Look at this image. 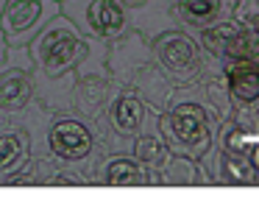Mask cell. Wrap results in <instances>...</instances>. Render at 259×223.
<instances>
[{"mask_svg":"<svg viewBox=\"0 0 259 223\" xmlns=\"http://www.w3.org/2000/svg\"><path fill=\"white\" fill-rule=\"evenodd\" d=\"M98 184H109V187H159L162 173L140 165L131 154H112L98 165Z\"/></svg>","mask_w":259,"mask_h":223,"instance_id":"cell-13","label":"cell"},{"mask_svg":"<svg viewBox=\"0 0 259 223\" xmlns=\"http://www.w3.org/2000/svg\"><path fill=\"white\" fill-rule=\"evenodd\" d=\"M59 9L87 39L98 42H112L131 28L123 0H59Z\"/></svg>","mask_w":259,"mask_h":223,"instance_id":"cell-6","label":"cell"},{"mask_svg":"<svg viewBox=\"0 0 259 223\" xmlns=\"http://www.w3.org/2000/svg\"><path fill=\"white\" fill-rule=\"evenodd\" d=\"M201 162L212 176V184H223V187H253V184H259V170L251 162V156L229 154L218 142H212V148L201 156Z\"/></svg>","mask_w":259,"mask_h":223,"instance_id":"cell-10","label":"cell"},{"mask_svg":"<svg viewBox=\"0 0 259 223\" xmlns=\"http://www.w3.org/2000/svg\"><path fill=\"white\" fill-rule=\"evenodd\" d=\"M34 100V59L28 45L6 48L0 67V112H23Z\"/></svg>","mask_w":259,"mask_h":223,"instance_id":"cell-9","label":"cell"},{"mask_svg":"<svg viewBox=\"0 0 259 223\" xmlns=\"http://www.w3.org/2000/svg\"><path fill=\"white\" fill-rule=\"evenodd\" d=\"M170 11L179 28L195 36L198 31L234 14V0H170Z\"/></svg>","mask_w":259,"mask_h":223,"instance_id":"cell-15","label":"cell"},{"mask_svg":"<svg viewBox=\"0 0 259 223\" xmlns=\"http://www.w3.org/2000/svg\"><path fill=\"white\" fill-rule=\"evenodd\" d=\"M162 184H170V187H206L212 184V176L203 167L201 159H192V156L184 154H170V159L162 165Z\"/></svg>","mask_w":259,"mask_h":223,"instance_id":"cell-18","label":"cell"},{"mask_svg":"<svg viewBox=\"0 0 259 223\" xmlns=\"http://www.w3.org/2000/svg\"><path fill=\"white\" fill-rule=\"evenodd\" d=\"M218 126V117L195 100H170L167 109L159 112V131L170 154H184L192 159H201L212 148Z\"/></svg>","mask_w":259,"mask_h":223,"instance_id":"cell-3","label":"cell"},{"mask_svg":"<svg viewBox=\"0 0 259 223\" xmlns=\"http://www.w3.org/2000/svg\"><path fill=\"white\" fill-rule=\"evenodd\" d=\"M6 36H3V33H0V67H3V61H6Z\"/></svg>","mask_w":259,"mask_h":223,"instance_id":"cell-21","label":"cell"},{"mask_svg":"<svg viewBox=\"0 0 259 223\" xmlns=\"http://www.w3.org/2000/svg\"><path fill=\"white\" fill-rule=\"evenodd\" d=\"M251 162L256 165V170H259V134L253 137V145H251Z\"/></svg>","mask_w":259,"mask_h":223,"instance_id":"cell-20","label":"cell"},{"mask_svg":"<svg viewBox=\"0 0 259 223\" xmlns=\"http://www.w3.org/2000/svg\"><path fill=\"white\" fill-rule=\"evenodd\" d=\"M234 6H237V0H234Z\"/></svg>","mask_w":259,"mask_h":223,"instance_id":"cell-23","label":"cell"},{"mask_svg":"<svg viewBox=\"0 0 259 223\" xmlns=\"http://www.w3.org/2000/svg\"><path fill=\"white\" fill-rule=\"evenodd\" d=\"M253 137L256 134H248L242 126H237L234 120H223L214 131V142L220 145L223 151L229 154H240V156H251V145H253Z\"/></svg>","mask_w":259,"mask_h":223,"instance_id":"cell-19","label":"cell"},{"mask_svg":"<svg viewBox=\"0 0 259 223\" xmlns=\"http://www.w3.org/2000/svg\"><path fill=\"white\" fill-rule=\"evenodd\" d=\"M173 100H195L203 109H209L220 123L231 117V95L226 87L223 72H212V76H201L198 81L176 87Z\"/></svg>","mask_w":259,"mask_h":223,"instance_id":"cell-14","label":"cell"},{"mask_svg":"<svg viewBox=\"0 0 259 223\" xmlns=\"http://www.w3.org/2000/svg\"><path fill=\"white\" fill-rule=\"evenodd\" d=\"M92 39H87L67 17L59 11L39 33L28 42L31 59H34V67L45 76L56 78L64 76V72L75 70L81 64V59L87 56Z\"/></svg>","mask_w":259,"mask_h":223,"instance_id":"cell-5","label":"cell"},{"mask_svg":"<svg viewBox=\"0 0 259 223\" xmlns=\"http://www.w3.org/2000/svg\"><path fill=\"white\" fill-rule=\"evenodd\" d=\"M223 78L231 95V106L259 103V59H226Z\"/></svg>","mask_w":259,"mask_h":223,"instance_id":"cell-16","label":"cell"},{"mask_svg":"<svg viewBox=\"0 0 259 223\" xmlns=\"http://www.w3.org/2000/svg\"><path fill=\"white\" fill-rule=\"evenodd\" d=\"M31 159V137L20 112H0V184Z\"/></svg>","mask_w":259,"mask_h":223,"instance_id":"cell-11","label":"cell"},{"mask_svg":"<svg viewBox=\"0 0 259 223\" xmlns=\"http://www.w3.org/2000/svg\"><path fill=\"white\" fill-rule=\"evenodd\" d=\"M125 6H137V3H142V0H123Z\"/></svg>","mask_w":259,"mask_h":223,"instance_id":"cell-22","label":"cell"},{"mask_svg":"<svg viewBox=\"0 0 259 223\" xmlns=\"http://www.w3.org/2000/svg\"><path fill=\"white\" fill-rule=\"evenodd\" d=\"M48 156L59 165L78 167L90 184H98V165L101 156L95 154V128L78 112H62L53 115L51 126H48Z\"/></svg>","mask_w":259,"mask_h":223,"instance_id":"cell-4","label":"cell"},{"mask_svg":"<svg viewBox=\"0 0 259 223\" xmlns=\"http://www.w3.org/2000/svg\"><path fill=\"white\" fill-rule=\"evenodd\" d=\"M151 48H153V56H156L162 72L176 84V87L192 84L201 76L223 72V61L209 53L190 31H184V28H170V31L156 33V36L151 39Z\"/></svg>","mask_w":259,"mask_h":223,"instance_id":"cell-2","label":"cell"},{"mask_svg":"<svg viewBox=\"0 0 259 223\" xmlns=\"http://www.w3.org/2000/svg\"><path fill=\"white\" fill-rule=\"evenodd\" d=\"M148 103L140 98L137 92H131L128 87H120L114 89L112 100H109L106 112H103V117H106V126L112 128L117 137L123 139H134L137 134L142 131V126H145V117H148Z\"/></svg>","mask_w":259,"mask_h":223,"instance_id":"cell-12","label":"cell"},{"mask_svg":"<svg viewBox=\"0 0 259 223\" xmlns=\"http://www.w3.org/2000/svg\"><path fill=\"white\" fill-rule=\"evenodd\" d=\"M59 11V0H6L0 9V33L6 36V45L23 48Z\"/></svg>","mask_w":259,"mask_h":223,"instance_id":"cell-8","label":"cell"},{"mask_svg":"<svg viewBox=\"0 0 259 223\" xmlns=\"http://www.w3.org/2000/svg\"><path fill=\"white\" fill-rule=\"evenodd\" d=\"M195 39L218 56L220 61L226 59H259V28L251 20H240L237 14L214 22L195 33Z\"/></svg>","mask_w":259,"mask_h":223,"instance_id":"cell-7","label":"cell"},{"mask_svg":"<svg viewBox=\"0 0 259 223\" xmlns=\"http://www.w3.org/2000/svg\"><path fill=\"white\" fill-rule=\"evenodd\" d=\"M109 72L120 87L140 95L153 112L167 109L173 100L176 84L162 72L151 42L134 28L109 42Z\"/></svg>","mask_w":259,"mask_h":223,"instance_id":"cell-1","label":"cell"},{"mask_svg":"<svg viewBox=\"0 0 259 223\" xmlns=\"http://www.w3.org/2000/svg\"><path fill=\"white\" fill-rule=\"evenodd\" d=\"M128 20L131 28L140 31L148 42L156 33L179 28V22L173 20V11H170V0H142L137 6H128Z\"/></svg>","mask_w":259,"mask_h":223,"instance_id":"cell-17","label":"cell"}]
</instances>
